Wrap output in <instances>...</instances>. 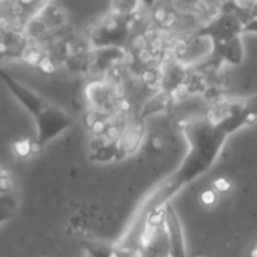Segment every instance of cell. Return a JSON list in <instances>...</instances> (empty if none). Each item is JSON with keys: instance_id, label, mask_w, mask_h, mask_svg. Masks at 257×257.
Segmentation results:
<instances>
[{"instance_id": "cell-11", "label": "cell", "mask_w": 257, "mask_h": 257, "mask_svg": "<svg viewBox=\"0 0 257 257\" xmlns=\"http://www.w3.org/2000/svg\"><path fill=\"white\" fill-rule=\"evenodd\" d=\"M83 247L89 251V254L92 257H113V251L110 247L104 245V244H87V242H83Z\"/></svg>"}, {"instance_id": "cell-14", "label": "cell", "mask_w": 257, "mask_h": 257, "mask_svg": "<svg viewBox=\"0 0 257 257\" xmlns=\"http://www.w3.org/2000/svg\"><path fill=\"white\" fill-rule=\"evenodd\" d=\"M212 185H214V190L217 193H227L232 188V184L227 178H217Z\"/></svg>"}, {"instance_id": "cell-6", "label": "cell", "mask_w": 257, "mask_h": 257, "mask_svg": "<svg viewBox=\"0 0 257 257\" xmlns=\"http://www.w3.org/2000/svg\"><path fill=\"white\" fill-rule=\"evenodd\" d=\"M0 208H2V224H6L9 220L15 217L20 208L21 196L18 182L14 173L8 167H2L0 178Z\"/></svg>"}, {"instance_id": "cell-2", "label": "cell", "mask_w": 257, "mask_h": 257, "mask_svg": "<svg viewBox=\"0 0 257 257\" xmlns=\"http://www.w3.org/2000/svg\"><path fill=\"white\" fill-rule=\"evenodd\" d=\"M2 78L15 101L32 116L35 122L36 136L33 140L38 152L74 125V116L60 105L45 99L42 95L24 86L5 71L2 72Z\"/></svg>"}, {"instance_id": "cell-16", "label": "cell", "mask_w": 257, "mask_h": 257, "mask_svg": "<svg viewBox=\"0 0 257 257\" xmlns=\"http://www.w3.org/2000/svg\"><path fill=\"white\" fill-rule=\"evenodd\" d=\"M250 257H257V245H254V247H253V250H251V254H250Z\"/></svg>"}, {"instance_id": "cell-12", "label": "cell", "mask_w": 257, "mask_h": 257, "mask_svg": "<svg viewBox=\"0 0 257 257\" xmlns=\"http://www.w3.org/2000/svg\"><path fill=\"white\" fill-rule=\"evenodd\" d=\"M245 33H257V5L253 8V12L244 18V35Z\"/></svg>"}, {"instance_id": "cell-17", "label": "cell", "mask_w": 257, "mask_h": 257, "mask_svg": "<svg viewBox=\"0 0 257 257\" xmlns=\"http://www.w3.org/2000/svg\"><path fill=\"white\" fill-rule=\"evenodd\" d=\"M197 257H203V256H197Z\"/></svg>"}, {"instance_id": "cell-13", "label": "cell", "mask_w": 257, "mask_h": 257, "mask_svg": "<svg viewBox=\"0 0 257 257\" xmlns=\"http://www.w3.org/2000/svg\"><path fill=\"white\" fill-rule=\"evenodd\" d=\"M217 199H218V194L214 188L211 190H205L202 194H200V202L205 205V206H212L217 203Z\"/></svg>"}, {"instance_id": "cell-7", "label": "cell", "mask_w": 257, "mask_h": 257, "mask_svg": "<svg viewBox=\"0 0 257 257\" xmlns=\"http://www.w3.org/2000/svg\"><path fill=\"white\" fill-rule=\"evenodd\" d=\"M164 227L167 233V247H169V257H188L185 238L182 232L181 220L173 209L172 203L166 206L164 214Z\"/></svg>"}, {"instance_id": "cell-4", "label": "cell", "mask_w": 257, "mask_h": 257, "mask_svg": "<svg viewBox=\"0 0 257 257\" xmlns=\"http://www.w3.org/2000/svg\"><path fill=\"white\" fill-rule=\"evenodd\" d=\"M92 113L101 117H120L125 113V101L119 89L108 81H93L86 89Z\"/></svg>"}, {"instance_id": "cell-15", "label": "cell", "mask_w": 257, "mask_h": 257, "mask_svg": "<svg viewBox=\"0 0 257 257\" xmlns=\"http://www.w3.org/2000/svg\"><path fill=\"white\" fill-rule=\"evenodd\" d=\"M158 0H142V5H145L146 8H152Z\"/></svg>"}, {"instance_id": "cell-1", "label": "cell", "mask_w": 257, "mask_h": 257, "mask_svg": "<svg viewBox=\"0 0 257 257\" xmlns=\"http://www.w3.org/2000/svg\"><path fill=\"white\" fill-rule=\"evenodd\" d=\"M257 122V107L250 105L242 111L221 117L209 114L184 120L181 133L187 142V154L179 167L160 182L143 203V214L149 217L163 211L170 200L185 187L208 173L217 163L227 139L236 131Z\"/></svg>"}, {"instance_id": "cell-8", "label": "cell", "mask_w": 257, "mask_h": 257, "mask_svg": "<svg viewBox=\"0 0 257 257\" xmlns=\"http://www.w3.org/2000/svg\"><path fill=\"white\" fill-rule=\"evenodd\" d=\"M145 140V125L142 117L131 119L125 122L122 134L117 142V152H116V160L125 158L131 154H134L143 143Z\"/></svg>"}, {"instance_id": "cell-3", "label": "cell", "mask_w": 257, "mask_h": 257, "mask_svg": "<svg viewBox=\"0 0 257 257\" xmlns=\"http://www.w3.org/2000/svg\"><path fill=\"white\" fill-rule=\"evenodd\" d=\"M133 29V17H122L110 12L90 32L92 48H122L130 38Z\"/></svg>"}, {"instance_id": "cell-10", "label": "cell", "mask_w": 257, "mask_h": 257, "mask_svg": "<svg viewBox=\"0 0 257 257\" xmlns=\"http://www.w3.org/2000/svg\"><path fill=\"white\" fill-rule=\"evenodd\" d=\"M140 5H142V0H113L111 12L122 15V17H134Z\"/></svg>"}, {"instance_id": "cell-5", "label": "cell", "mask_w": 257, "mask_h": 257, "mask_svg": "<svg viewBox=\"0 0 257 257\" xmlns=\"http://www.w3.org/2000/svg\"><path fill=\"white\" fill-rule=\"evenodd\" d=\"M48 6L50 0H2V24L26 30Z\"/></svg>"}, {"instance_id": "cell-9", "label": "cell", "mask_w": 257, "mask_h": 257, "mask_svg": "<svg viewBox=\"0 0 257 257\" xmlns=\"http://www.w3.org/2000/svg\"><path fill=\"white\" fill-rule=\"evenodd\" d=\"M12 152L20 160H26V158L38 154L35 140H30V139H20V140L14 142L12 143Z\"/></svg>"}]
</instances>
